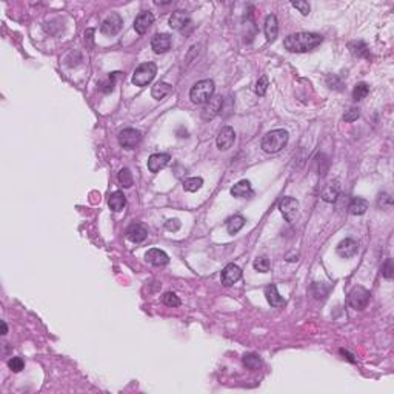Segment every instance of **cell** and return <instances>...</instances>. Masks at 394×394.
I'll return each instance as SVG.
<instances>
[{
	"label": "cell",
	"mask_w": 394,
	"mask_h": 394,
	"mask_svg": "<svg viewBox=\"0 0 394 394\" xmlns=\"http://www.w3.org/2000/svg\"><path fill=\"white\" fill-rule=\"evenodd\" d=\"M108 205L111 208V211L114 212H119L125 208L126 205V197L123 196L122 191H116V193H113L108 199Z\"/></svg>",
	"instance_id": "cell-22"
},
{
	"label": "cell",
	"mask_w": 394,
	"mask_h": 394,
	"mask_svg": "<svg viewBox=\"0 0 394 394\" xmlns=\"http://www.w3.org/2000/svg\"><path fill=\"white\" fill-rule=\"evenodd\" d=\"M8 333V326H6V324L5 322H2V334L5 336Z\"/></svg>",
	"instance_id": "cell-41"
},
{
	"label": "cell",
	"mask_w": 394,
	"mask_h": 394,
	"mask_svg": "<svg viewBox=\"0 0 394 394\" xmlns=\"http://www.w3.org/2000/svg\"><path fill=\"white\" fill-rule=\"evenodd\" d=\"M156 74H157L156 63L145 62L136 68V71L133 74V85H136V87H146L148 83L153 82Z\"/></svg>",
	"instance_id": "cell-4"
},
{
	"label": "cell",
	"mask_w": 394,
	"mask_h": 394,
	"mask_svg": "<svg viewBox=\"0 0 394 394\" xmlns=\"http://www.w3.org/2000/svg\"><path fill=\"white\" fill-rule=\"evenodd\" d=\"M265 297H267V301L271 306H276V308H279L285 303L283 301V297L279 294L278 288H276L274 285H268L267 288H265Z\"/></svg>",
	"instance_id": "cell-21"
},
{
	"label": "cell",
	"mask_w": 394,
	"mask_h": 394,
	"mask_svg": "<svg viewBox=\"0 0 394 394\" xmlns=\"http://www.w3.org/2000/svg\"><path fill=\"white\" fill-rule=\"evenodd\" d=\"M243 365L247 367L248 370H259L262 367V360L257 354L254 353H250V354H245L243 356Z\"/></svg>",
	"instance_id": "cell-28"
},
{
	"label": "cell",
	"mask_w": 394,
	"mask_h": 394,
	"mask_svg": "<svg viewBox=\"0 0 394 394\" xmlns=\"http://www.w3.org/2000/svg\"><path fill=\"white\" fill-rule=\"evenodd\" d=\"M204 185V179L202 177H189L184 180V189L188 193H196Z\"/></svg>",
	"instance_id": "cell-27"
},
{
	"label": "cell",
	"mask_w": 394,
	"mask_h": 394,
	"mask_svg": "<svg viewBox=\"0 0 394 394\" xmlns=\"http://www.w3.org/2000/svg\"><path fill=\"white\" fill-rule=\"evenodd\" d=\"M223 108V99L220 97V95H212V97L205 103L204 106V110H202V117H204L205 120H209L212 119L214 116H217Z\"/></svg>",
	"instance_id": "cell-9"
},
{
	"label": "cell",
	"mask_w": 394,
	"mask_h": 394,
	"mask_svg": "<svg viewBox=\"0 0 394 394\" xmlns=\"http://www.w3.org/2000/svg\"><path fill=\"white\" fill-rule=\"evenodd\" d=\"M322 36L316 33H297L285 37L283 46L290 52H306L317 48L322 44Z\"/></svg>",
	"instance_id": "cell-1"
},
{
	"label": "cell",
	"mask_w": 394,
	"mask_h": 394,
	"mask_svg": "<svg viewBox=\"0 0 394 394\" xmlns=\"http://www.w3.org/2000/svg\"><path fill=\"white\" fill-rule=\"evenodd\" d=\"M370 302V291L364 286H354L348 294V303L354 310H364Z\"/></svg>",
	"instance_id": "cell-5"
},
{
	"label": "cell",
	"mask_w": 394,
	"mask_h": 394,
	"mask_svg": "<svg viewBox=\"0 0 394 394\" xmlns=\"http://www.w3.org/2000/svg\"><path fill=\"white\" fill-rule=\"evenodd\" d=\"M367 209H368V202L365 199L354 197L353 200H351V204H349V212H351V214L362 216V214H365Z\"/></svg>",
	"instance_id": "cell-24"
},
{
	"label": "cell",
	"mask_w": 394,
	"mask_h": 394,
	"mask_svg": "<svg viewBox=\"0 0 394 394\" xmlns=\"http://www.w3.org/2000/svg\"><path fill=\"white\" fill-rule=\"evenodd\" d=\"M231 194L234 197H239V199H245V197H250L253 196V188H251V184L248 180H240L236 185L231 188Z\"/></svg>",
	"instance_id": "cell-20"
},
{
	"label": "cell",
	"mask_w": 394,
	"mask_h": 394,
	"mask_svg": "<svg viewBox=\"0 0 394 394\" xmlns=\"http://www.w3.org/2000/svg\"><path fill=\"white\" fill-rule=\"evenodd\" d=\"M142 140V134L136 128H125L119 133V143L126 148V150H133Z\"/></svg>",
	"instance_id": "cell-7"
},
{
	"label": "cell",
	"mask_w": 394,
	"mask_h": 394,
	"mask_svg": "<svg viewBox=\"0 0 394 394\" xmlns=\"http://www.w3.org/2000/svg\"><path fill=\"white\" fill-rule=\"evenodd\" d=\"M339 197V186L337 184H328L324 191H322V199L328 204H333V202Z\"/></svg>",
	"instance_id": "cell-25"
},
{
	"label": "cell",
	"mask_w": 394,
	"mask_h": 394,
	"mask_svg": "<svg viewBox=\"0 0 394 394\" xmlns=\"http://www.w3.org/2000/svg\"><path fill=\"white\" fill-rule=\"evenodd\" d=\"M151 48L156 54H163L171 48V37L168 34H156L151 39Z\"/></svg>",
	"instance_id": "cell-14"
},
{
	"label": "cell",
	"mask_w": 394,
	"mask_h": 394,
	"mask_svg": "<svg viewBox=\"0 0 394 394\" xmlns=\"http://www.w3.org/2000/svg\"><path fill=\"white\" fill-rule=\"evenodd\" d=\"M234 140H236V133L231 126H223L219 136H217V148L222 151H227L232 146Z\"/></svg>",
	"instance_id": "cell-10"
},
{
	"label": "cell",
	"mask_w": 394,
	"mask_h": 394,
	"mask_svg": "<svg viewBox=\"0 0 394 394\" xmlns=\"http://www.w3.org/2000/svg\"><path fill=\"white\" fill-rule=\"evenodd\" d=\"M393 274H394V265H393V259H387V262L383 263L382 267V276L385 279H393Z\"/></svg>",
	"instance_id": "cell-36"
},
{
	"label": "cell",
	"mask_w": 394,
	"mask_h": 394,
	"mask_svg": "<svg viewBox=\"0 0 394 394\" xmlns=\"http://www.w3.org/2000/svg\"><path fill=\"white\" fill-rule=\"evenodd\" d=\"M122 25H123V19L120 17V14L111 13L102 22L100 31H102L103 34H106V36H116L122 29Z\"/></svg>",
	"instance_id": "cell-8"
},
{
	"label": "cell",
	"mask_w": 394,
	"mask_h": 394,
	"mask_svg": "<svg viewBox=\"0 0 394 394\" xmlns=\"http://www.w3.org/2000/svg\"><path fill=\"white\" fill-rule=\"evenodd\" d=\"M265 36H267V40L268 42H274L276 37H278V33H279V25H278V19L276 16L270 14L265 19Z\"/></svg>",
	"instance_id": "cell-19"
},
{
	"label": "cell",
	"mask_w": 394,
	"mask_h": 394,
	"mask_svg": "<svg viewBox=\"0 0 394 394\" xmlns=\"http://www.w3.org/2000/svg\"><path fill=\"white\" fill-rule=\"evenodd\" d=\"M245 217H242V216H234V217H231L228 222H227V230H228V232L230 234H236V232H239L242 228H243V225H245Z\"/></svg>",
	"instance_id": "cell-26"
},
{
	"label": "cell",
	"mask_w": 394,
	"mask_h": 394,
	"mask_svg": "<svg viewBox=\"0 0 394 394\" xmlns=\"http://www.w3.org/2000/svg\"><path fill=\"white\" fill-rule=\"evenodd\" d=\"M359 116H360V111L357 108H351L349 111H347V114L344 116V120L345 122H354L359 119Z\"/></svg>",
	"instance_id": "cell-38"
},
{
	"label": "cell",
	"mask_w": 394,
	"mask_h": 394,
	"mask_svg": "<svg viewBox=\"0 0 394 394\" xmlns=\"http://www.w3.org/2000/svg\"><path fill=\"white\" fill-rule=\"evenodd\" d=\"M299 202L293 197H283L279 204V209L282 212V216L285 217L286 222H296L297 217H299Z\"/></svg>",
	"instance_id": "cell-6"
},
{
	"label": "cell",
	"mask_w": 394,
	"mask_h": 394,
	"mask_svg": "<svg viewBox=\"0 0 394 394\" xmlns=\"http://www.w3.org/2000/svg\"><path fill=\"white\" fill-rule=\"evenodd\" d=\"M267 90H268V79H267V76H262L257 80V83H255L254 91H255V94H257V95H265Z\"/></svg>",
	"instance_id": "cell-34"
},
{
	"label": "cell",
	"mask_w": 394,
	"mask_h": 394,
	"mask_svg": "<svg viewBox=\"0 0 394 394\" xmlns=\"http://www.w3.org/2000/svg\"><path fill=\"white\" fill-rule=\"evenodd\" d=\"M163 303L166 306H179L180 305V299L174 294V293H166L163 296Z\"/></svg>",
	"instance_id": "cell-37"
},
{
	"label": "cell",
	"mask_w": 394,
	"mask_h": 394,
	"mask_svg": "<svg viewBox=\"0 0 394 394\" xmlns=\"http://www.w3.org/2000/svg\"><path fill=\"white\" fill-rule=\"evenodd\" d=\"M240 278H242V270L234 263L227 265V267L223 268V271H222V283L225 286L234 285Z\"/></svg>",
	"instance_id": "cell-11"
},
{
	"label": "cell",
	"mask_w": 394,
	"mask_h": 394,
	"mask_svg": "<svg viewBox=\"0 0 394 394\" xmlns=\"http://www.w3.org/2000/svg\"><path fill=\"white\" fill-rule=\"evenodd\" d=\"M117 74H119V72H113V74H110L108 77L103 79V80L100 82V85H99V90H100V93H103V94H108V93H111V91L114 90V85H116V77H117Z\"/></svg>",
	"instance_id": "cell-29"
},
{
	"label": "cell",
	"mask_w": 394,
	"mask_h": 394,
	"mask_svg": "<svg viewBox=\"0 0 394 394\" xmlns=\"http://www.w3.org/2000/svg\"><path fill=\"white\" fill-rule=\"evenodd\" d=\"M171 90H173V87L169 83H166V82H157L154 87H153V90H151V95H153L156 100H162V99L166 97L169 93H171Z\"/></svg>",
	"instance_id": "cell-23"
},
{
	"label": "cell",
	"mask_w": 394,
	"mask_h": 394,
	"mask_svg": "<svg viewBox=\"0 0 394 394\" xmlns=\"http://www.w3.org/2000/svg\"><path fill=\"white\" fill-rule=\"evenodd\" d=\"M359 247H357V242H354L353 239H345L342 240L339 245H337V254L340 255V257H345V259H349V257H353V255H356Z\"/></svg>",
	"instance_id": "cell-16"
},
{
	"label": "cell",
	"mask_w": 394,
	"mask_h": 394,
	"mask_svg": "<svg viewBox=\"0 0 394 394\" xmlns=\"http://www.w3.org/2000/svg\"><path fill=\"white\" fill-rule=\"evenodd\" d=\"M145 259H146V262L154 265V267H163V265H166L169 262L168 254L162 250H157V248L148 250L145 254Z\"/></svg>",
	"instance_id": "cell-15"
},
{
	"label": "cell",
	"mask_w": 394,
	"mask_h": 394,
	"mask_svg": "<svg viewBox=\"0 0 394 394\" xmlns=\"http://www.w3.org/2000/svg\"><path fill=\"white\" fill-rule=\"evenodd\" d=\"M288 139H290L288 131H285V130H273L267 136H263V139H262V150L265 153H270V154L279 153L280 150H283V148L286 146V143H288Z\"/></svg>",
	"instance_id": "cell-2"
},
{
	"label": "cell",
	"mask_w": 394,
	"mask_h": 394,
	"mask_svg": "<svg viewBox=\"0 0 394 394\" xmlns=\"http://www.w3.org/2000/svg\"><path fill=\"white\" fill-rule=\"evenodd\" d=\"M294 8H297L299 11L303 14V16H308L310 14V5H308V2H293L291 3Z\"/></svg>",
	"instance_id": "cell-39"
},
{
	"label": "cell",
	"mask_w": 394,
	"mask_h": 394,
	"mask_svg": "<svg viewBox=\"0 0 394 394\" xmlns=\"http://www.w3.org/2000/svg\"><path fill=\"white\" fill-rule=\"evenodd\" d=\"M119 182L123 188H131L133 186V174L128 168H122L119 173Z\"/></svg>",
	"instance_id": "cell-30"
},
{
	"label": "cell",
	"mask_w": 394,
	"mask_h": 394,
	"mask_svg": "<svg viewBox=\"0 0 394 394\" xmlns=\"http://www.w3.org/2000/svg\"><path fill=\"white\" fill-rule=\"evenodd\" d=\"M254 270L259 273H268L270 271V260L265 257H259L254 260Z\"/></svg>",
	"instance_id": "cell-33"
},
{
	"label": "cell",
	"mask_w": 394,
	"mask_h": 394,
	"mask_svg": "<svg viewBox=\"0 0 394 394\" xmlns=\"http://www.w3.org/2000/svg\"><path fill=\"white\" fill-rule=\"evenodd\" d=\"M180 228V222L177 220V219H169L168 222H166V230H169V231H177Z\"/></svg>",
	"instance_id": "cell-40"
},
{
	"label": "cell",
	"mask_w": 394,
	"mask_h": 394,
	"mask_svg": "<svg viewBox=\"0 0 394 394\" xmlns=\"http://www.w3.org/2000/svg\"><path fill=\"white\" fill-rule=\"evenodd\" d=\"M154 23V16L150 11L140 13L139 16L136 17L134 20V29L137 34H145L148 29L151 28V25Z\"/></svg>",
	"instance_id": "cell-13"
},
{
	"label": "cell",
	"mask_w": 394,
	"mask_h": 394,
	"mask_svg": "<svg viewBox=\"0 0 394 394\" xmlns=\"http://www.w3.org/2000/svg\"><path fill=\"white\" fill-rule=\"evenodd\" d=\"M169 161H171V156L166 154V153H157V154H153L148 159V169H150L151 173H157L163 169Z\"/></svg>",
	"instance_id": "cell-12"
},
{
	"label": "cell",
	"mask_w": 394,
	"mask_h": 394,
	"mask_svg": "<svg viewBox=\"0 0 394 394\" xmlns=\"http://www.w3.org/2000/svg\"><path fill=\"white\" fill-rule=\"evenodd\" d=\"M191 25V19L186 13L184 11H176L173 16L169 17V26L177 31H185V26Z\"/></svg>",
	"instance_id": "cell-18"
},
{
	"label": "cell",
	"mask_w": 394,
	"mask_h": 394,
	"mask_svg": "<svg viewBox=\"0 0 394 394\" xmlns=\"http://www.w3.org/2000/svg\"><path fill=\"white\" fill-rule=\"evenodd\" d=\"M214 82L212 80H200L189 91V99L196 105H205L212 95H214Z\"/></svg>",
	"instance_id": "cell-3"
},
{
	"label": "cell",
	"mask_w": 394,
	"mask_h": 394,
	"mask_svg": "<svg viewBox=\"0 0 394 394\" xmlns=\"http://www.w3.org/2000/svg\"><path fill=\"white\" fill-rule=\"evenodd\" d=\"M368 93H370L368 85L367 83H359V85H356L354 90H353V97H354V100H362V99L367 97Z\"/></svg>",
	"instance_id": "cell-31"
},
{
	"label": "cell",
	"mask_w": 394,
	"mask_h": 394,
	"mask_svg": "<svg viewBox=\"0 0 394 394\" xmlns=\"http://www.w3.org/2000/svg\"><path fill=\"white\" fill-rule=\"evenodd\" d=\"M146 236H148V231L142 223H133V225H130L126 230V237L134 243L143 242Z\"/></svg>",
	"instance_id": "cell-17"
},
{
	"label": "cell",
	"mask_w": 394,
	"mask_h": 394,
	"mask_svg": "<svg viewBox=\"0 0 394 394\" xmlns=\"http://www.w3.org/2000/svg\"><path fill=\"white\" fill-rule=\"evenodd\" d=\"M349 49L353 52L354 56L357 57H362V56H367V46L364 42H353V44H349Z\"/></svg>",
	"instance_id": "cell-32"
},
{
	"label": "cell",
	"mask_w": 394,
	"mask_h": 394,
	"mask_svg": "<svg viewBox=\"0 0 394 394\" xmlns=\"http://www.w3.org/2000/svg\"><path fill=\"white\" fill-rule=\"evenodd\" d=\"M8 367H9V370L14 371V372H20L25 367V362H23L22 357H13L11 360L8 362Z\"/></svg>",
	"instance_id": "cell-35"
}]
</instances>
